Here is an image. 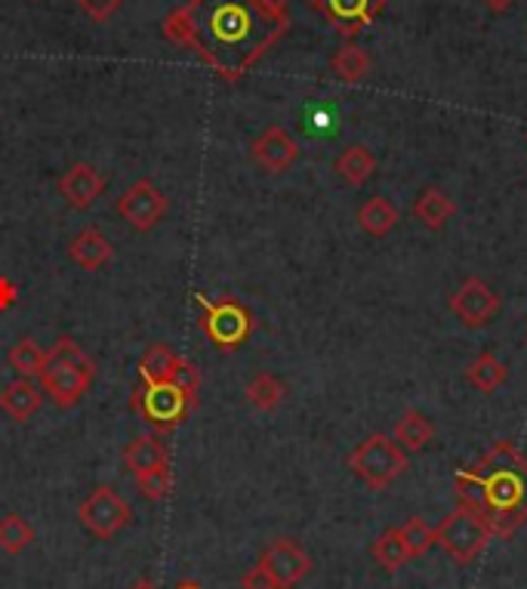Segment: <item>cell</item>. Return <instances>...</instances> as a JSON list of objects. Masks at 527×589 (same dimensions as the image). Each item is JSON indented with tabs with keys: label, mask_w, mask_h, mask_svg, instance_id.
Returning <instances> with one entry per match:
<instances>
[{
	"label": "cell",
	"mask_w": 527,
	"mask_h": 589,
	"mask_svg": "<svg viewBox=\"0 0 527 589\" xmlns=\"http://www.w3.org/2000/svg\"><path fill=\"white\" fill-rule=\"evenodd\" d=\"M371 559L377 562L379 568L386 571L404 568L407 559H411V552H407V543H404V537H401V528H386V531L379 534L377 540L371 543Z\"/></svg>",
	"instance_id": "603a6c76"
},
{
	"label": "cell",
	"mask_w": 527,
	"mask_h": 589,
	"mask_svg": "<svg viewBox=\"0 0 527 589\" xmlns=\"http://www.w3.org/2000/svg\"><path fill=\"white\" fill-rule=\"evenodd\" d=\"M337 173L342 176V183H349V186H364L374 173H377V158L374 152L367 149V146H349V149H342V154L337 158Z\"/></svg>",
	"instance_id": "d6986e66"
},
{
	"label": "cell",
	"mask_w": 527,
	"mask_h": 589,
	"mask_svg": "<svg viewBox=\"0 0 527 589\" xmlns=\"http://www.w3.org/2000/svg\"><path fill=\"white\" fill-rule=\"evenodd\" d=\"M77 518L96 540H112L133 522L130 503L114 491L112 485H99L80 500Z\"/></svg>",
	"instance_id": "52a82bcc"
},
{
	"label": "cell",
	"mask_w": 527,
	"mask_h": 589,
	"mask_svg": "<svg viewBox=\"0 0 527 589\" xmlns=\"http://www.w3.org/2000/svg\"><path fill=\"white\" fill-rule=\"evenodd\" d=\"M130 408L154 433H173L186 423L198 404L186 399L173 383H142V389L133 392Z\"/></svg>",
	"instance_id": "5b68a950"
},
{
	"label": "cell",
	"mask_w": 527,
	"mask_h": 589,
	"mask_svg": "<svg viewBox=\"0 0 527 589\" xmlns=\"http://www.w3.org/2000/svg\"><path fill=\"white\" fill-rule=\"evenodd\" d=\"M490 537H493V534H490L488 522L478 518L475 513H466V510H453V513L435 528V543L448 552L451 559H456L460 565H472V562L485 552Z\"/></svg>",
	"instance_id": "8992f818"
},
{
	"label": "cell",
	"mask_w": 527,
	"mask_h": 589,
	"mask_svg": "<svg viewBox=\"0 0 527 589\" xmlns=\"http://www.w3.org/2000/svg\"><path fill=\"white\" fill-rule=\"evenodd\" d=\"M485 488V522L493 537H512L527 522V460L512 441H497L469 466Z\"/></svg>",
	"instance_id": "7a4b0ae2"
},
{
	"label": "cell",
	"mask_w": 527,
	"mask_h": 589,
	"mask_svg": "<svg viewBox=\"0 0 527 589\" xmlns=\"http://www.w3.org/2000/svg\"><path fill=\"white\" fill-rule=\"evenodd\" d=\"M490 10H497V13H506L509 7H512V0H485Z\"/></svg>",
	"instance_id": "d590c367"
},
{
	"label": "cell",
	"mask_w": 527,
	"mask_h": 589,
	"mask_svg": "<svg viewBox=\"0 0 527 589\" xmlns=\"http://www.w3.org/2000/svg\"><path fill=\"white\" fill-rule=\"evenodd\" d=\"M195 303L201 305V330L216 349L223 352H235L241 349L250 334H253V315L250 309L241 305L231 297H223V300H208L204 293L195 290Z\"/></svg>",
	"instance_id": "3957f363"
},
{
	"label": "cell",
	"mask_w": 527,
	"mask_h": 589,
	"mask_svg": "<svg viewBox=\"0 0 527 589\" xmlns=\"http://www.w3.org/2000/svg\"><path fill=\"white\" fill-rule=\"evenodd\" d=\"M130 589H158V587H154V580H149V577H139Z\"/></svg>",
	"instance_id": "8d00e7d4"
},
{
	"label": "cell",
	"mask_w": 527,
	"mask_h": 589,
	"mask_svg": "<svg viewBox=\"0 0 527 589\" xmlns=\"http://www.w3.org/2000/svg\"><path fill=\"white\" fill-rule=\"evenodd\" d=\"M414 216L426 228L438 231V228L444 226V223L453 216V201L441 189H426L419 198H416Z\"/></svg>",
	"instance_id": "cb8c5ba5"
},
{
	"label": "cell",
	"mask_w": 527,
	"mask_h": 589,
	"mask_svg": "<svg viewBox=\"0 0 527 589\" xmlns=\"http://www.w3.org/2000/svg\"><path fill=\"white\" fill-rule=\"evenodd\" d=\"M7 362H10V367H13L20 377L32 380V377H40V374H43V367H47V352H43L32 337H25V340H20L13 349H10Z\"/></svg>",
	"instance_id": "4316f807"
},
{
	"label": "cell",
	"mask_w": 527,
	"mask_h": 589,
	"mask_svg": "<svg viewBox=\"0 0 527 589\" xmlns=\"http://www.w3.org/2000/svg\"><path fill=\"white\" fill-rule=\"evenodd\" d=\"M287 396L284 383L275 374H256L253 380L247 383V401L256 408V411H275Z\"/></svg>",
	"instance_id": "f1b7e54d"
},
{
	"label": "cell",
	"mask_w": 527,
	"mask_h": 589,
	"mask_svg": "<svg viewBox=\"0 0 527 589\" xmlns=\"http://www.w3.org/2000/svg\"><path fill=\"white\" fill-rule=\"evenodd\" d=\"M435 438V423L423 411H404L401 417L396 419V444L407 454V451H423L429 441Z\"/></svg>",
	"instance_id": "ac0fdd59"
},
{
	"label": "cell",
	"mask_w": 527,
	"mask_h": 589,
	"mask_svg": "<svg viewBox=\"0 0 527 589\" xmlns=\"http://www.w3.org/2000/svg\"><path fill=\"white\" fill-rule=\"evenodd\" d=\"M312 7L337 28V35L355 38L382 13L386 0H312Z\"/></svg>",
	"instance_id": "8fae6325"
},
{
	"label": "cell",
	"mask_w": 527,
	"mask_h": 589,
	"mask_svg": "<svg viewBox=\"0 0 527 589\" xmlns=\"http://www.w3.org/2000/svg\"><path fill=\"white\" fill-rule=\"evenodd\" d=\"M241 589H278V584H275V580L268 577V571L256 562V565L241 577Z\"/></svg>",
	"instance_id": "836d02e7"
},
{
	"label": "cell",
	"mask_w": 527,
	"mask_h": 589,
	"mask_svg": "<svg viewBox=\"0 0 527 589\" xmlns=\"http://www.w3.org/2000/svg\"><path fill=\"white\" fill-rule=\"evenodd\" d=\"M189 50L226 80L244 77L287 35L284 0H189Z\"/></svg>",
	"instance_id": "6da1fadb"
},
{
	"label": "cell",
	"mask_w": 527,
	"mask_h": 589,
	"mask_svg": "<svg viewBox=\"0 0 527 589\" xmlns=\"http://www.w3.org/2000/svg\"><path fill=\"white\" fill-rule=\"evenodd\" d=\"M105 189H109V179L96 171L93 164H75L59 176V195L72 210L93 208Z\"/></svg>",
	"instance_id": "5bb4252c"
},
{
	"label": "cell",
	"mask_w": 527,
	"mask_h": 589,
	"mask_svg": "<svg viewBox=\"0 0 527 589\" xmlns=\"http://www.w3.org/2000/svg\"><path fill=\"white\" fill-rule=\"evenodd\" d=\"M260 565L268 571V577L278 584V589H293L297 584H302L312 571V559L309 552L302 550L297 540H272L268 547L260 555Z\"/></svg>",
	"instance_id": "30bf717a"
},
{
	"label": "cell",
	"mask_w": 527,
	"mask_h": 589,
	"mask_svg": "<svg viewBox=\"0 0 527 589\" xmlns=\"http://www.w3.org/2000/svg\"><path fill=\"white\" fill-rule=\"evenodd\" d=\"M330 72L342 84H359L371 75V57H367V50H361L359 43H342L330 59Z\"/></svg>",
	"instance_id": "44dd1931"
},
{
	"label": "cell",
	"mask_w": 527,
	"mask_h": 589,
	"mask_svg": "<svg viewBox=\"0 0 527 589\" xmlns=\"http://www.w3.org/2000/svg\"><path fill=\"white\" fill-rule=\"evenodd\" d=\"M401 537L407 543L411 559H419V555H426L435 547V531L423 518H407V525L401 528Z\"/></svg>",
	"instance_id": "4dcf8cb0"
},
{
	"label": "cell",
	"mask_w": 527,
	"mask_h": 589,
	"mask_svg": "<svg viewBox=\"0 0 527 589\" xmlns=\"http://www.w3.org/2000/svg\"><path fill=\"white\" fill-rule=\"evenodd\" d=\"M35 543V528L32 522L20 513H7L0 518V552L20 555Z\"/></svg>",
	"instance_id": "d4e9b609"
},
{
	"label": "cell",
	"mask_w": 527,
	"mask_h": 589,
	"mask_svg": "<svg viewBox=\"0 0 527 589\" xmlns=\"http://www.w3.org/2000/svg\"><path fill=\"white\" fill-rule=\"evenodd\" d=\"M176 359L179 355L170 349L167 342H154L149 352L139 359V377H142V383H170Z\"/></svg>",
	"instance_id": "484cf974"
},
{
	"label": "cell",
	"mask_w": 527,
	"mask_h": 589,
	"mask_svg": "<svg viewBox=\"0 0 527 589\" xmlns=\"http://www.w3.org/2000/svg\"><path fill=\"white\" fill-rule=\"evenodd\" d=\"M16 297H20L16 285H13L10 278H0V312L13 309V305H16Z\"/></svg>",
	"instance_id": "e575fe53"
},
{
	"label": "cell",
	"mask_w": 527,
	"mask_h": 589,
	"mask_svg": "<svg viewBox=\"0 0 527 589\" xmlns=\"http://www.w3.org/2000/svg\"><path fill=\"white\" fill-rule=\"evenodd\" d=\"M164 463H170V451L167 444L158 438V433H142L124 448V466L130 469L133 476L154 469V466H164Z\"/></svg>",
	"instance_id": "e0dca14e"
},
{
	"label": "cell",
	"mask_w": 527,
	"mask_h": 589,
	"mask_svg": "<svg viewBox=\"0 0 527 589\" xmlns=\"http://www.w3.org/2000/svg\"><path fill=\"white\" fill-rule=\"evenodd\" d=\"M359 223L367 235L382 238V235H389V231L398 226L396 204H392L389 198H382V195H374V198H367V201L361 204Z\"/></svg>",
	"instance_id": "ffe728a7"
},
{
	"label": "cell",
	"mask_w": 527,
	"mask_h": 589,
	"mask_svg": "<svg viewBox=\"0 0 527 589\" xmlns=\"http://www.w3.org/2000/svg\"><path fill=\"white\" fill-rule=\"evenodd\" d=\"M96 377L93 359H80V362H62L47 355V367L40 374V389L50 396L57 408H75L77 401L90 392Z\"/></svg>",
	"instance_id": "ba28073f"
},
{
	"label": "cell",
	"mask_w": 527,
	"mask_h": 589,
	"mask_svg": "<svg viewBox=\"0 0 527 589\" xmlns=\"http://www.w3.org/2000/svg\"><path fill=\"white\" fill-rule=\"evenodd\" d=\"M68 256H72L75 266L87 268V272H96V268L112 263L114 248L112 241H109L99 228H84V231H77L75 238L68 241Z\"/></svg>",
	"instance_id": "9a60e30c"
},
{
	"label": "cell",
	"mask_w": 527,
	"mask_h": 589,
	"mask_svg": "<svg viewBox=\"0 0 527 589\" xmlns=\"http://www.w3.org/2000/svg\"><path fill=\"white\" fill-rule=\"evenodd\" d=\"M451 312L466 327H485L500 312V297L481 278H466L451 297Z\"/></svg>",
	"instance_id": "4fadbf2b"
},
{
	"label": "cell",
	"mask_w": 527,
	"mask_h": 589,
	"mask_svg": "<svg viewBox=\"0 0 527 589\" xmlns=\"http://www.w3.org/2000/svg\"><path fill=\"white\" fill-rule=\"evenodd\" d=\"M136 478V488H139V494L151 500V503H158V500H164L170 494V488H173V469H170V463L164 466H154V469H146V473H139Z\"/></svg>",
	"instance_id": "f546056e"
},
{
	"label": "cell",
	"mask_w": 527,
	"mask_h": 589,
	"mask_svg": "<svg viewBox=\"0 0 527 589\" xmlns=\"http://www.w3.org/2000/svg\"><path fill=\"white\" fill-rule=\"evenodd\" d=\"M453 500H456V510H466V513L485 518V488L472 469H460L453 476Z\"/></svg>",
	"instance_id": "83f0119b"
},
{
	"label": "cell",
	"mask_w": 527,
	"mask_h": 589,
	"mask_svg": "<svg viewBox=\"0 0 527 589\" xmlns=\"http://www.w3.org/2000/svg\"><path fill=\"white\" fill-rule=\"evenodd\" d=\"M28 3H38V0H28Z\"/></svg>",
	"instance_id": "f35d334b"
},
{
	"label": "cell",
	"mask_w": 527,
	"mask_h": 589,
	"mask_svg": "<svg viewBox=\"0 0 527 589\" xmlns=\"http://www.w3.org/2000/svg\"><path fill=\"white\" fill-rule=\"evenodd\" d=\"M114 210L130 223L136 231H151L167 216V195L158 189L151 179H139L117 198Z\"/></svg>",
	"instance_id": "9c48e42d"
},
{
	"label": "cell",
	"mask_w": 527,
	"mask_h": 589,
	"mask_svg": "<svg viewBox=\"0 0 527 589\" xmlns=\"http://www.w3.org/2000/svg\"><path fill=\"white\" fill-rule=\"evenodd\" d=\"M466 380H469L472 389H478V392H497V389L509 380V371L506 364L500 362L493 352H481V355L466 367Z\"/></svg>",
	"instance_id": "7402d4cb"
},
{
	"label": "cell",
	"mask_w": 527,
	"mask_h": 589,
	"mask_svg": "<svg viewBox=\"0 0 527 589\" xmlns=\"http://www.w3.org/2000/svg\"><path fill=\"white\" fill-rule=\"evenodd\" d=\"M40 389L32 380H20L7 383L3 389H0V411L3 414H10V417L16 419V423H28V419L35 417L40 411Z\"/></svg>",
	"instance_id": "2e32d148"
},
{
	"label": "cell",
	"mask_w": 527,
	"mask_h": 589,
	"mask_svg": "<svg viewBox=\"0 0 527 589\" xmlns=\"http://www.w3.org/2000/svg\"><path fill=\"white\" fill-rule=\"evenodd\" d=\"M176 589H204V587H198L195 580H183V584H179V587H176Z\"/></svg>",
	"instance_id": "74e56055"
},
{
	"label": "cell",
	"mask_w": 527,
	"mask_h": 589,
	"mask_svg": "<svg viewBox=\"0 0 527 589\" xmlns=\"http://www.w3.org/2000/svg\"><path fill=\"white\" fill-rule=\"evenodd\" d=\"M170 383H173V386H179V392L198 404V389H201V371H198V364L179 355V359H176V367H173V377H170Z\"/></svg>",
	"instance_id": "1f68e13d"
},
{
	"label": "cell",
	"mask_w": 527,
	"mask_h": 589,
	"mask_svg": "<svg viewBox=\"0 0 527 589\" xmlns=\"http://www.w3.org/2000/svg\"><path fill=\"white\" fill-rule=\"evenodd\" d=\"M77 7L93 22H109L124 7V0H77Z\"/></svg>",
	"instance_id": "d6a6232c"
},
{
	"label": "cell",
	"mask_w": 527,
	"mask_h": 589,
	"mask_svg": "<svg viewBox=\"0 0 527 589\" xmlns=\"http://www.w3.org/2000/svg\"><path fill=\"white\" fill-rule=\"evenodd\" d=\"M250 158H253L265 173L278 176V173L290 171V167L297 164L300 146H297V139L287 134L284 127L272 124V127H265L263 134L250 142Z\"/></svg>",
	"instance_id": "7c38bea8"
},
{
	"label": "cell",
	"mask_w": 527,
	"mask_h": 589,
	"mask_svg": "<svg viewBox=\"0 0 527 589\" xmlns=\"http://www.w3.org/2000/svg\"><path fill=\"white\" fill-rule=\"evenodd\" d=\"M349 469L374 491H382L407 469V454L396 444V438L374 433L361 441L349 456Z\"/></svg>",
	"instance_id": "277c9868"
}]
</instances>
